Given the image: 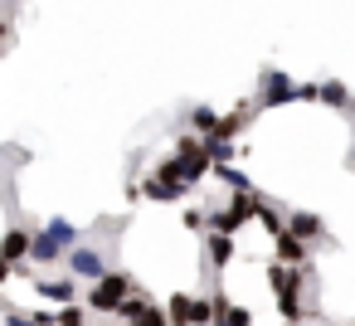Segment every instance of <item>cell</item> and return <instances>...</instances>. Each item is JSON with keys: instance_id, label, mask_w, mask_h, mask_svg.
I'll use <instances>...</instances> for the list:
<instances>
[{"instance_id": "1", "label": "cell", "mask_w": 355, "mask_h": 326, "mask_svg": "<svg viewBox=\"0 0 355 326\" xmlns=\"http://www.w3.org/2000/svg\"><path fill=\"white\" fill-rule=\"evenodd\" d=\"M137 292V277L132 273H107V277H98L88 292H83V302H88V311H103V316H112V311H122V302Z\"/></svg>"}, {"instance_id": "2", "label": "cell", "mask_w": 355, "mask_h": 326, "mask_svg": "<svg viewBox=\"0 0 355 326\" xmlns=\"http://www.w3.org/2000/svg\"><path fill=\"white\" fill-rule=\"evenodd\" d=\"M73 248H78V229H73L69 219H49L44 229H35L30 258H35V263H54V258H64V253H73Z\"/></svg>"}, {"instance_id": "3", "label": "cell", "mask_w": 355, "mask_h": 326, "mask_svg": "<svg viewBox=\"0 0 355 326\" xmlns=\"http://www.w3.org/2000/svg\"><path fill=\"white\" fill-rule=\"evenodd\" d=\"M175 156H180V166H185V180H190V185L214 171V151H209L205 137H175Z\"/></svg>"}, {"instance_id": "4", "label": "cell", "mask_w": 355, "mask_h": 326, "mask_svg": "<svg viewBox=\"0 0 355 326\" xmlns=\"http://www.w3.org/2000/svg\"><path fill=\"white\" fill-rule=\"evenodd\" d=\"M287 103H297V83L282 69H268L258 83V108H287Z\"/></svg>"}, {"instance_id": "5", "label": "cell", "mask_w": 355, "mask_h": 326, "mask_svg": "<svg viewBox=\"0 0 355 326\" xmlns=\"http://www.w3.org/2000/svg\"><path fill=\"white\" fill-rule=\"evenodd\" d=\"M112 268H107V258H103V248H73L69 253V277H78V282H98V277H107Z\"/></svg>"}, {"instance_id": "6", "label": "cell", "mask_w": 355, "mask_h": 326, "mask_svg": "<svg viewBox=\"0 0 355 326\" xmlns=\"http://www.w3.org/2000/svg\"><path fill=\"white\" fill-rule=\"evenodd\" d=\"M248 112H253L248 103H239L234 112H224V117H219V127H214V132L205 137V141H209V151H219V146H234V137L243 132V122H248Z\"/></svg>"}, {"instance_id": "7", "label": "cell", "mask_w": 355, "mask_h": 326, "mask_svg": "<svg viewBox=\"0 0 355 326\" xmlns=\"http://www.w3.org/2000/svg\"><path fill=\"white\" fill-rule=\"evenodd\" d=\"M268 287H272V297H282V292H306V268H292V263H268Z\"/></svg>"}, {"instance_id": "8", "label": "cell", "mask_w": 355, "mask_h": 326, "mask_svg": "<svg viewBox=\"0 0 355 326\" xmlns=\"http://www.w3.org/2000/svg\"><path fill=\"white\" fill-rule=\"evenodd\" d=\"M35 292L54 307H73L78 302V277H35Z\"/></svg>"}, {"instance_id": "9", "label": "cell", "mask_w": 355, "mask_h": 326, "mask_svg": "<svg viewBox=\"0 0 355 326\" xmlns=\"http://www.w3.org/2000/svg\"><path fill=\"white\" fill-rule=\"evenodd\" d=\"M272 243H277V263H292V268H306V263H311V243H306V239H297L292 229H287V234H277Z\"/></svg>"}, {"instance_id": "10", "label": "cell", "mask_w": 355, "mask_h": 326, "mask_svg": "<svg viewBox=\"0 0 355 326\" xmlns=\"http://www.w3.org/2000/svg\"><path fill=\"white\" fill-rule=\"evenodd\" d=\"M287 229H292L297 239H306V243H326V224H321V214L292 209V214H287Z\"/></svg>"}, {"instance_id": "11", "label": "cell", "mask_w": 355, "mask_h": 326, "mask_svg": "<svg viewBox=\"0 0 355 326\" xmlns=\"http://www.w3.org/2000/svg\"><path fill=\"white\" fill-rule=\"evenodd\" d=\"M185 190H190V185H180V180H161V175H146V180H141V195H146V200H156V205L185 200Z\"/></svg>"}, {"instance_id": "12", "label": "cell", "mask_w": 355, "mask_h": 326, "mask_svg": "<svg viewBox=\"0 0 355 326\" xmlns=\"http://www.w3.org/2000/svg\"><path fill=\"white\" fill-rule=\"evenodd\" d=\"M205 248H209V268H214V273H224V268L234 263V234H214V229H209Z\"/></svg>"}, {"instance_id": "13", "label": "cell", "mask_w": 355, "mask_h": 326, "mask_svg": "<svg viewBox=\"0 0 355 326\" xmlns=\"http://www.w3.org/2000/svg\"><path fill=\"white\" fill-rule=\"evenodd\" d=\"M321 103L336 108V112H345V117H355V98H350V88H345L340 78H326V83H321Z\"/></svg>"}, {"instance_id": "14", "label": "cell", "mask_w": 355, "mask_h": 326, "mask_svg": "<svg viewBox=\"0 0 355 326\" xmlns=\"http://www.w3.org/2000/svg\"><path fill=\"white\" fill-rule=\"evenodd\" d=\"M166 311H171V326H195V316H200V297L175 292V297L166 302Z\"/></svg>"}, {"instance_id": "15", "label": "cell", "mask_w": 355, "mask_h": 326, "mask_svg": "<svg viewBox=\"0 0 355 326\" xmlns=\"http://www.w3.org/2000/svg\"><path fill=\"white\" fill-rule=\"evenodd\" d=\"M30 248H35V234L30 229H6V263H25L30 258Z\"/></svg>"}, {"instance_id": "16", "label": "cell", "mask_w": 355, "mask_h": 326, "mask_svg": "<svg viewBox=\"0 0 355 326\" xmlns=\"http://www.w3.org/2000/svg\"><path fill=\"white\" fill-rule=\"evenodd\" d=\"M146 311H151V297H146V292L137 287V292H132V297L122 302V311H117V316H122V326H132V321H141Z\"/></svg>"}, {"instance_id": "17", "label": "cell", "mask_w": 355, "mask_h": 326, "mask_svg": "<svg viewBox=\"0 0 355 326\" xmlns=\"http://www.w3.org/2000/svg\"><path fill=\"white\" fill-rule=\"evenodd\" d=\"M214 180H224L229 190H253V185H248V175H243L239 166H229V161H214Z\"/></svg>"}, {"instance_id": "18", "label": "cell", "mask_w": 355, "mask_h": 326, "mask_svg": "<svg viewBox=\"0 0 355 326\" xmlns=\"http://www.w3.org/2000/svg\"><path fill=\"white\" fill-rule=\"evenodd\" d=\"M190 127H195V132H200V137H209V132H214V127H219V112H214V108H205V103H200V108H190Z\"/></svg>"}, {"instance_id": "19", "label": "cell", "mask_w": 355, "mask_h": 326, "mask_svg": "<svg viewBox=\"0 0 355 326\" xmlns=\"http://www.w3.org/2000/svg\"><path fill=\"white\" fill-rule=\"evenodd\" d=\"M258 224L277 239V234H287V219H282V209H272V205H258Z\"/></svg>"}, {"instance_id": "20", "label": "cell", "mask_w": 355, "mask_h": 326, "mask_svg": "<svg viewBox=\"0 0 355 326\" xmlns=\"http://www.w3.org/2000/svg\"><path fill=\"white\" fill-rule=\"evenodd\" d=\"M59 326H88V302H73V307H59Z\"/></svg>"}, {"instance_id": "21", "label": "cell", "mask_w": 355, "mask_h": 326, "mask_svg": "<svg viewBox=\"0 0 355 326\" xmlns=\"http://www.w3.org/2000/svg\"><path fill=\"white\" fill-rule=\"evenodd\" d=\"M180 224H185L190 234H205V229H209V209H185V214H180Z\"/></svg>"}, {"instance_id": "22", "label": "cell", "mask_w": 355, "mask_h": 326, "mask_svg": "<svg viewBox=\"0 0 355 326\" xmlns=\"http://www.w3.org/2000/svg\"><path fill=\"white\" fill-rule=\"evenodd\" d=\"M219 326H253V311H248V307H229Z\"/></svg>"}, {"instance_id": "23", "label": "cell", "mask_w": 355, "mask_h": 326, "mask_svg": "<svg viewBox=\"0 0 355 326\" xmlns=\"http://www.w3.org/2000/svg\"><path fill=\"white\" fill-rule=\"evenodd\" d=\"M297 103H321V83H297Z\"/></svg>"}, {"instance_id": "24", "label": "cell", "mask_w": 355, "mask_h": 326, "mask_svg": "<svg viewBox=\"0 0 355 326\" xmlns=\"http://www.w3.org/2000/svg\"><path fill=\"white\" fill-rule=\"evenodd\" d=\"M6 326H35V316H25V311H15V307H6Z\"/></svg>"}, {"instance_id": "25", "label": "cell", "mask_w": 355, "mask_h": 326, "mask_svg": "<svg viewBox=\"0 0 355 326\" xmlns=\"http://www.w3.org/2000/svg\"><path fill=\"white\" fill-rule=\"evenodd\" d=\"M132 326H156V321H146V316H141V321H132Z\"/></svg>"}]
</instances>
